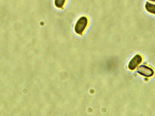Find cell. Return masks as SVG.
Wrapping results in <instances>:
<instances>
[{
  "label": "cell",
  "instance_id": "1",
  "mask_svg": "<svg viewBox=\"0 0 155 116\" xmlns=\"http://www.w3.org/2000/svg\"><path fill=\"white\" fill-rule=\"evenodd\" d=\"M88 20L85 16L80 17L75 24L74 31L78 34L82 35L87 26Z\"/></svg>",
  "mask_w": 155,
  "mask_h": 116
},
{
  "label": "cell",
  "instance_id": "5",
  "mask_svg": "<svg viewBox=\"0 0 155 116\" xmlns=\"http://www.w3.org/2000/svg\"><path fill=\"white\" fill-rule=\"evenodd\" d=\"M66 0H54V5L57 8H62L63 7Z\"/></svg>",
  "mask_w": 155,
  "mask_h": 116
},
{
  "label": "cell",
  "instance_id": "2",
  "mask_svg": "<svg viewBox=\"0 0 155 116\" xmlns=\"http://www.w3.org/2000/svg\"><path fill=\"white\" fill-rule=\"evenodd\" d=\"M137 72L138 74L146 77L153 76L154 74V72L152 68L145 65L139 66L137 68Z\"/></svg>",
  "mask_w": 155,
  "mask_h": 116
},
{
  "label": "cell",
  "instance_id": "4",
  "mask_svg": "<svg viewBox=\"0 0 155 116\" xmlns=\"http://www.w3.org/2000/svg\"><path fill=\"white\" fill-rule=\"evenodd\" d=\"M145 9L148 12L155 15V5L147 2L145 4Z\"/></svg>",
  "mask_w": 155,
  "mask_h": 116
},
{
  "label": "cell",
  "instance_id": "3",
  "mask_svg": "<svg viewBox=\"0 0 155 116\" xmlns=\"http://www.w3.org/2000/svg\"><path fill=\"white\" fill-rule=\"evenodd\" d=\"M143 58L139 55H136L129 62L128 67L130 70H134L142 62Z\"/></svg>",
  "mask_w": 155,
  "mask_h": 116
},
{
  "label": "cell",
  "instance_id": "6",
  "mask_svg": "<svg viewBox=\"0 0 155 116\" xmlns=\"http://www.w3.org/2000/svg\"><path fill=\"white\" fill-rule=\"evenodd\" d=\"M149 1H151V2H155V0H149Z\"/></svg>",
  "mask_w": 155,
  "mask_h": 116
}]
</instances>
